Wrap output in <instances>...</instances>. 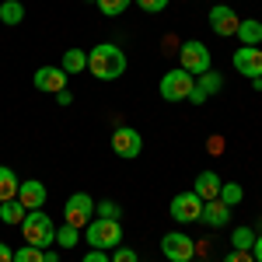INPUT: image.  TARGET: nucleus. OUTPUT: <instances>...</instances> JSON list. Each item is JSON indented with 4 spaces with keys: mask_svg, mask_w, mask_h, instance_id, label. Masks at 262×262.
I'll return each instance as SVG.
<instances>
[{
    "mask_svg": "<svg viewBox=\"0 0 262 262\" xmlns=\"http://www.w3.org/2000/svg\"><path fill=\"white\" fill-rule=\"evenodd\" d=\"M88 70L98 81H119L122 74H126V53H122L119 46H112V42H98L88 53Z\"/></svg>",
    "mask_w": 262,
    "mask_h": 262,
    "instance_id": "f257e3e1",
    "label": "nucleus"
},
{
    "mask_svg": "<svg viewBox=\"0 0 262 262\" xmlns=\"http://www.w3.org/2000/svg\"><path fill=\"white\" fill-rule=\"evenodd\" d=\"M21 234H25V245H35V248H49V245L56 242V224L49 213H42V210H28L25 213V221H21Z\"/></svg>",
    "mask_w": 262,
    "mask_h": 262,
    "instance_id": "f03ea898",
    "label": "nucleus"
},
{
    "mask_svg": "<svg viewBox=\"0 0 262 262\" xmlns=\"http://www.w3.org/2000/svg\"><path fill=\"white\" fill-rule=\"evenodd\" d=\"M84 238H88L91 248H101V252L119 248V245H122V224L119 221H108V217H95V221L84 227Z\"/></svg>",
    "mask_w": 262,
    "mask_h": 262,
    "instance_id": "7ed1b4c3",
    "label": "nucleus"
},
{
    "mask_svg": "<svg viewBox=\"0 0 262 262\" xmlns=\"http://www.w3.org/2000/svg\"><path fill=\"white\" fill-rule=\"evenodd\" d=\"M192 88H196V77L192 74H185V70H168L161 77V98L164 101H189V95H192Z\"/></svg>",
    "mask_w": 262,
    "mask_h": 262,
    "instance_id": "20e7f679",
    "label": "nucleus"
},
{
    "mask_svg": "<svg viewBox=\"0 0 262 262\" xmlns=\"http://www.w3.org/2000/svg\"><path fill=\"white\" fill-rule=\"evenodd\" d=\"M179 67L185 70V74H192V77H200V74H206L210 70V49L203 46V42H182L179 49Z\"/></svg>",
    "mask_w": 262,
    "mask_h": 262,
    "instance_id": "39448f33",
    "label": "nucleus"
},
{
    "mask_svg": "<svg viewBox=\"0 0 262 262\" xmlns=\"http://www.w3.org/2000/svg\"><path fill=\"white\" fill-rule=\"evenodd\" d=\"M63 221L70 224V227H88V224L95 221V200L88 192H74L67 200V206H63Z\"/></svg>",
    "mask_w": 262,
    "mask_h": 262,
    "instance_id": "423d86ee",
    "label": "nucleus"
},
{
    "mask_svg": "<svg viewBox=\"0 0 262 262\" xmlns=\"http://www.w3.org/2000/svg\"><path fill=\"white\" fill-rule=\"evenodd\" d=\"M161 252L171 262H192L196 259V242H192L185 231H168L161 238Z\"/></svg>",
    "mask_w": 262,
    "mask_h": 262,
    "instance_id": "0eeeda50",
    "label": "nucleus"
},
{
    "mask_svg": "<svg viewBox=\"0 0 262 262\" xmlns=\"http://www.w3.org/2000/svg\"><path fill=\"white\" fill-rule=\"evenodd\" d=\"M112 150H116L119 158H126V161H133V158H140V150H143V137L133 126H119V129L112 133Z\"/></svg>",
    "mask_w": 262,
    "mask_h": 262,
    "instance_id": "6e6552de",
    "label": "nucleus"
},
{
    "mask_svg": "<svg viewBox=\"0 0 262 262\" xmlns=\"http://www.w3.org/2000/svg\"><path fill=\"white\" fill-rule=\"evenodd\" d=\"M231 63H234V70L242 74V77H262V49L259 46H242V49H234V56H231Z\"/></svg>",
    "mask_w": 262,
    "mask_h": 262,
    "instance_id": "1a4fd4ad",
    "label": "nucleus"
},
{
    "mask_svg": "<svg viewBox=\"0 0 262 262\" xmlns=\"http://www.w3.org/2000/svg\"><path fill=\"white\" fill-rule=\"evenodd\" d=\"M171 217L179 224H196L203 217V200L196 192H179V196L171 200Z\"/></svg>",
    "mask_w": 262,
    "mask_h": 262,
    "instance_id": "9d476101",
    "label": "nucleus"
},
{
    "mask_svg": "<svg viewBox=\"0 0 262 262\" xmlns=\"http://www.w3.org/2000/svg\"><path fill=\"white\" fill-rule=\"evenodd\" d=\"M238 25H242V18H238L227 4H213V7H210V28H213V35L231 39V35L238 32Z\"/></svg>",
    "mask_w": 262,
    "mask_h": 262,
    "instance_id": "9b49d317",
    "label": "nucleus"
},
{
    "mask_svg": "<svg viewBox=\"0 0 262 262\" xmlns=\"http://www.w3.org/2000/svg\"><path fill=\"white\" fill-rule=\"evenodd\" d=\"M32 84L46 95H60V91H67V74H63V67H39Z\"/></svg>",
    "mask_w": 262,
    "mask_h": 262,
    "instance_id": "f8f14e48",
    "label": "nucleus"
},
{
    "mask_svg": "<svg viewBox=\"0 0 262 262\" xmlns=\"http://www.w3.org/2000/svg\"><path fill=\"white\" fill-rule=\"evenodd\" d=\"M46 196H49V192H46V185H42L39 179H25L18 185V203L25 210H42V206H46Z\"/></svg>",
    "mask_w": 262,
    "mask_h": 262,
    "instance_id": "ddd939ff",
    "label": "nucleus"
},
{
    "mask_svg": "<svg viewBox=\"0 0 262 262\" xmlns=\"http://www.w3.org/2000/svg\"><path fill=\"white\" fill-rule=\"evenodd\" d=\"M217 91H224V77H221V74H213V70H206V74L196 77V88H192L189 101H192V105H203V101L210 98V95H217Z\"/></svg>",
    "mask_w": 262,
    "mask_h": 262,
    "instance_id": "4468645a",
    "label": "nucleus"
},
{
    "mask_svg": "<svg viewBox=\"0 0 262 262\" xmlns=\"http://www.w3.org/2000/svg\"><path fill=\"white\" fill-rule=\"evenodd\" d=\"M221 175H217V171H200V175H196V189H192V192H196V196H200L203 203H210V200H217V196H221Z\"/></svg>",
    "mask_w": 262,
    "mask_h": 262,
    "instance_id": "2eb2a0df",
    "label": "nucleus"
},
{
    "mask_svg": "<svg viewBox=\"0 0 262 262\" xmlns=\"http://www.w3.org/2000/svg\"><path fill=\"white\" fill-rule=\"evenodd\" d=\"M203 224H210V227H224V224L231 221V206L221 200H210V203H203Z\"/></svg>",
    "mask_w": 262,
    "mask_h": 262,
    "instance_id": "dca6fc26",
    "label": "nucleus"
},
{
    "mask_svg": "<svg viewBox=\"0 0 262 262\" xmlns=\"http://www.w3.org/2000/svg\"><path fill=\"white\" fill-rule=\"evenodd\" d=\"M234 35H238L242 46H259V42H262V21L259 18H245L242 25H238Z\"/></svg>",
    "mask_w": 262,
    "mask_h": 262,
    "instance_id": "f3484780",
    "label": "nucleus"
},
{
    "mask_svg": "<svg viewBox=\"0 0 262 262\" xmlns=\"http://www.w3.org/2000/svg\"><path fill=\"white\" fill-rule=\"evenodd\" d=\"M60 67H63L67 77H70V74H84V70H88V53H84V49H67Z\"/></svg>",
    "mask_w": 262,
    "mask_h": 262,
    "instance_id": "a211bd4d",
    "label": "nucleus"
},
{
    "mask_svg": "<svg viewBox=\"0 0 262 262\" xmlns=\"http://www.w3.org/2000/svg\"><path fill=\"white\" fill-rule=\"evenodd\" d=\"M18 185H21V179L11 171V168H4V164H0V203L18 200Z\"/></svg>",
    "mask_w": 262,
    "mask_h": 262,
    "instance_id": "6ab92c4d",
    "label": "nucleus"
},
{
    "mask_svg": "<svg viewBox=\"0 0 262 262\" xmlns=\"http://www.w3.org/2000/svg\"><path fill=\"white\" fill-rule=\"evenodd\" d=\"M25 206H21L18 200H7V203H0V221L4 224H11V227H21V221H25Z\"/></svg>",
    "mask_w": 262,
    "mask_h": 262,
    "instance_id": "aec40b11",
    "label": "nucleus"
},
{
    "mask_svg": "<svg viewBox=\"0 0 262 262\" xmlns=\"http://www.w3.org/2000/svg\"><path fill=\"white\" fill-rule=\"evenodd\" d=\"M0 21L4 25H21L25 21V4L21 0H4L0 4Z\"/></svg>",
    "mask_w": 262,
    "mask_h": 262,
    "instance_id": "412c9836",
    "label": "nucleus"
},
{
    "mask_svg": "<svg viewBox=\"0 0 262 262\" xmlns=\"http://www.w3.org/2000/svg\"><path fill=\"white\" fill-rule=\"evenodd\" d=\"M231 245H234V248H242V252H252V245H255V234H252V227H248V224L234 227V231H231Z\"/></svg>",
    "mask_w": 262,
    "mask_h": 262,
    "instance_id": "4be33fe9",
    "label": "nucleus"
},
{
    "mask_svg": "<svg viewBox=\"0 0 262 262\" xmlns=\"http://www.w3.org/2000/svg\"><path fill=\"white\" fill-rule=\"evenodd\" d=\"M221 203H227V206H238V203L245 200V189L238 185V182H224L221 185V196H217Z\"/></svg>",
    "mask_w": 262,
    "mask_h": 262,
    "instance_id": "5701e85b",
    "label": "nucleus"
},
{
    "mask_svg": "<svg viewBox=\"0 0 262 262\" xmlns=\"http://www.w3.org/2000/svg\"><path fill=\"white\" fill-rule=\"evenodd\" d=\"M56 242H60L63 248H74V245L81 242V227H70V224L56 227Z\"/></svg>",
    "mask_w": 262,
    "mask_h": 262,
    "instance_id": "b1692460",
    "label": "nucleus"
},
{
    "mask_svg": "<svg viewBox=\"0 0 262 262\" xmlns=\"http://www.w3.org/2000/svg\"><path fill=\"white\" fill-rule=\"evenodd\" d=\"M129 4H133V0H98V11L105 14V18H119Z\"/></svg>",
    "mask_w": 262,
    "mask_h": 262,
    "instance_id": "393cba45",
    "label": "nucleus"
},
{
    "mask_svg": "<svg viewBox=\"0 0 262 262\" xmlns=\"http://www.w3.org/2000/svg\"><path fill=\"white\" fill-rule=\"evenodd\" d=\"M119 203H112V200H101L95 203V217H108V221H119Z\"/></svg>",
    "mask_w": 262,
    "mask_h": 262,
    "instance_id": "a878e982",
    "label": "nucleus"
},
{
    "mask_svg": "<svg viewBox=\"0 0 262 262\" xmlns=\"http://www.w3.org/2000/svg\"><path fill=\"white\" fill-rule=\"evenodd\" d=\"M14 262H42V248H35V245H21L18 252H14Z\"/></svg>",
    "mask_w": 262,
    "mask_h": 262,
    "instance_id": "bb28decb",
    "label": "nucleus"
},
{
    "mask_svg": "<svg viewBox=\"0 0 262 262\" xmlns=\"http://www.w3.org/2000/svg\"><path fill=\"white\" fill-rule=\"evenodd\" d=\"M133 4H140V11H147V14H161L168 7V0H133Z\"/></svg>",
    "mask_w": 262,
    "mask_h": 262,
    "instance_id": "cd10ccee",
    "label": "nucleus"
},
{
    "mask_svg": "<svg viewBox=\"0 0 262 262\" xmlns=\"http://www.w3.org/2000/svg\"><path fill=\"white\" fill-rule=\"evenodd\" d=\"M112 262H140L137 259V252H133V248H112Z\"/></svg>",
    "mask_w": 262,
    "mask_h": 262,
    "instance_id": "c85d7f7f",
    "label": "nucleus"
},
{
    "mask_svg": "<svg viewBox=\"0 0 262 262\" xmlns=\"http://www.w3.org/2000/svg\"><path fill=\"white\" fill-rule=\"evenodd\" d=\"M224 262H255V255H252V252H242V248H231V252L224 255Z\"/></svg>",
    "mask_w": 262,
    "mask_h": 262,
    "instance_id": "c756f323",
    "label": "nucleus"
},
{
    "mask_svg": "<svg viewBox=\"0 0 262 262\" xmlns=\"http://www.w3.org/2000/svg\"><path fill=\"white\" fill-rule=\"evenodd\" d=\"M81 262H112V259H108V255H105L101 248H91V252H88V255H84Z\"/></svg>",
    "mask_w": 262,
    "mask_h": 262,
    "instance_id": "7c9ffc66",
    "label": "nucleus"
},
{
    "mask_svg": "<svg viewBox=\"0 0 262 262\" xmlns=\"http://www.w3.org/2000/svg\"><path fill=\"white\" fill-rule=\"evenodd\" d=\"M252 255H255V262H262V231L255 234V245H252Z\"/></svg>",
    "mask_w": 262,
    "mask_h": 262,
    "instance_id": "2f4dec72",
    "label": "nucleus"
},
{
    "mask_svg": "<svg viewBox=\"0 0 262 262\" xmlns=\"http://www.w3.org/2000/svg\"><path fill=\"white\" fill-rule=\"evenodd\" d=\"M0 262H14V252H11L4 242H0Z\"/></svg>",
    "mask_w": 262,
    "mask_h": 262,
    "instance_id": "473e14b6",
    "label": "nucleus"
},
{
    "mask_svg": "<svg viewBox=\"0 0 262 262\" xmlns=\"http://www.w3.org/2000/svg\"><path fill=\"white\" fill-rule=\"evenodd\" d=\"M70 101H74V98H70V91H60V95H56V105H70Z\"/></svg>",
    "mask_w": 262,
    "mask_h": 262,
    "instance_id": "72a5a7b5",
    "label": "nucleus"
},
{
    "mask_svg": "<svg viewBox=\"0 0 262 262\" xmlns=\"http://www.w3.org/2000/svg\"><path fill=\"white\" fill-rule=\"evenodd\" d=\"M42 262H60V255L56 252H42Z\"/></svg>",
    "mask_w": 262,
    "mask_h": 262,
    "instance_id": "f704fd0d",
    "label": "nucleus"
},
{
    "mask_svg": "<svg viewBox=\"0 0 262 262\" xmlns=\"http://www.w3.org/2000/svg\"><path fill=\"white\" fill-rule=\"evenodd\" d=\"M88 4H98V0H88Z\"/></svg>",
    "mask_w": 262,
    "mask_h": 262,
    "instance_id": "c9c22d12",
    "label": "nucleus"
}]
</instances>
